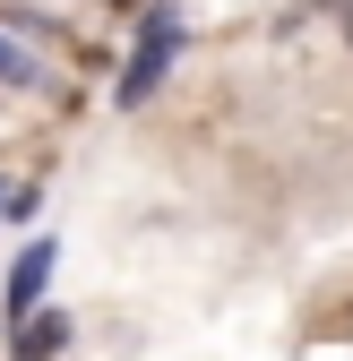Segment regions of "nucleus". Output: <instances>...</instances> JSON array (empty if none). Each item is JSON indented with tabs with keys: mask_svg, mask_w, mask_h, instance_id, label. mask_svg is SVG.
Returning a JSON list of instances; mask_svg holds the SVG:
<instances>
[{
	"mask_svg": "<svg viewBox=\"0 0 353 361\" xmlns=\"http://www.w3.org/2000/svg\"><path fill=\"white\" fill-rule=\"evenodd\" d=\"M43 267H52L43 250H26V258H18V276H9V301H18V319H26V301H35V284H43Z\"/></svg>",
	"mask_w": 353,
	"mask_h": 361,
	"instance_id": "3",
	"label": "nucleus"
},
{
	"mask_svg": "<svg viewBox=\"0 0 353 361\" xmlns=\"http://www.w3.org/2000/svg\"><path fill=\"white\" fill-rule=\"evenodd\" d=\"M345 43H353V0H345Z\"/></svg>",
	"mask_w": 353,
	"mask_h": 361,
	"instance_id": "4",
	"label": "nucleus"
},
{
	"mask_svg": "<svg viewBox=\"0 0 353 361\" xmlns=\"http://www.w3.org/2000/svg\"><path fill=\"white\" fill-rule=\"evenodd\" d=\"M172 43H181V26H172V18H155V26L138 35V61H129V78H121V104H138L147 86L164 78V61H172Z\"/></svg>",
	"mask_w": 353,
	"mask_h": 361,
	"instance_id": "1",
	"label": "nucleus"
},
{
	"mask_svg": "<svg viewBox=\"0 0 353 361\" xmlns=\"http://www.w3.org/2000/svg\"><path fill=\"white\" fill-rule=\"evenodd\" d=\"M61 344H69V319H35V327L18 319V344H9V361H52Z\"/></svg>",
	"mask_w": 353,
	"mask_h": 361,
	"instance_id": "2",
	"label": "nucleus"
}]
</instances>
